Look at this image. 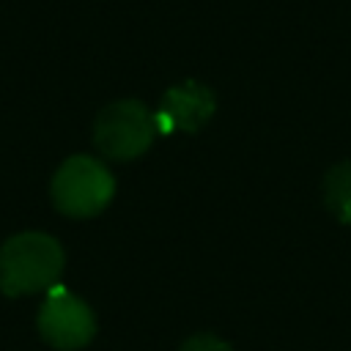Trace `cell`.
I'll return each mask as SVG.
<instances>
[{"mask_svg": "<svg viewBox=\"0 0 351 351\" xmlns=\"http://www.w3.org/2000/svg\"><path fill=\"white\" fill-rule=\"evenodd\" d=\"M154 137V112L137 99H118L101 107L93 121V145L112 162H132L143 156Z\"/></svg>", "mask_w": 351, "mask_h": 351, "instance_id": "3", "label": "cell"}, {"mask_svg": "<svg viewBox=\"0 0 351 351\" xmlns=\"http://www.w3.org/2000/svg\"><path fill=\"white\" fill-rule=\"evenodd\" d=\"M178 351H233V346L214 332H197V335H189Z\"/></svg>", "mask_w": 351, "mask_h": 351, "instance_id": "7", "label": "cell"}, {"mask_svg": "<svg viewBox=\"0 0 351 351\" xmlns=\"http://www.w3.org/2000/svg\"><path fill=\"white\" fill-rule=\"evenodd\" d=\"M321 197L337 222L351 225V162H337L324 173Z\"/></svg>", "mask_w": 351, "mask_h": 351, "instance_id": "6", "label": "cell"}, {"mask_svg": "<svg viewBox=\"0 0 351 351\" xmlns=\"http://www.w3.org/2000/svg\"><path fill=\"white\" fill-rule=\"evenodd\" d=\"M66 266L60 241L41 230H22L0 247V291L5 296H30L58 285Z\"/></svg>", "mask_w": 351, "mask_h": 351, "instance_id": "1", "label": "cell"}, {"mask_svg": "<svg viewBox=\"0 0 351 351\" xmlns=\"http://www.w3.org/2000/svg\"><path fill=\"white\" fill-rule=\"evenodd\" d=\"M36 326L41 340L55 351H80L96 335V315L85 299L63 285H55L38 307Z\"/></svg>", "mask_w": 351, "mask_h": 351, "instance_id": "4", "label": "cell"}, {"mask_svg": "<svg viewBox=\"0 0 351 351\" xmlns=\"http://www.w3.org/2000/svg\"><path fill=\"white\" fill-rule=\"evenodd\" d=\"M49 195L60 214L71 219H88L110 206L115 195V178L96 156L74 154L55 170Z\"/></svg>", "mask_w": 351, "mask_h": 351, "instance_id": "2", "label": "cell"}, {"mask_svg": "<svg viewBox=\"0 0 351 351\" xmlns=\"http://www.w3.org/2000/svg\"><path fill=\"white\" fill-rule=\"evenodd\" d=\"M217 110V96L208 85L197 80H184L178 85H170L159 101V110L154 112L156 134H173L200 132Z\"/></svg>", "mask_w": 351, "mask_h": 351, "instance_id": "5", "label": "cell"}]
</instances>
